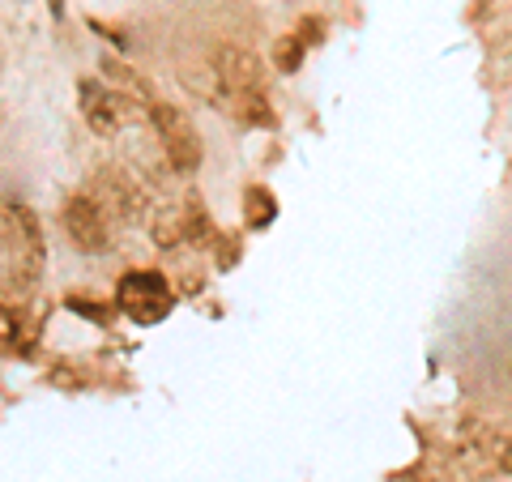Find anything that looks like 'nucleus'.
Instances as JSON below:
<instances>
[{
	"label": "nucleus",
	"instance_id": "1",
	"mask_svg": "<svg viewBox=\"0 0 512 482\" xmlns=\"http://www.w3.org/2000/svg\"><path fill=\"white\" fill-rule=\"evenodd\" d=\"M43 273V231L22 201H0V291L30 295Z\"/></svg>",
	"mask_w": 512,
	"mask_h": 482
},
{
	"label": "nucleus",
	"instance_id": "2",
	"mask_svg": "<svg viewBox=\"0 0 512 482\" xmlns=\"http://www.w3.org/2000/svg\"><path fill=\"white\" fill-rule=\"evenodd\" d=\"M210 77H214V90H210L214 107H227L231 116L248 120V124H274V116H269V107H265V64L252 52H244V47H222L214 56Z\"/></svg>",
	"mask_w": 512,
	"mask_h": 482
},
{
	"label": "nucleus",
	"instance_id": "3",
	"mask_svg": "<svg viewBox=\"0 0 512 482\" xmlns=\"http://www.w3.org/2000/svg\"><path fill=\"white\" fill-rule=\"evenodd\" d=\"M116 308L128 320H137V325H158V320L171 316L175 291L158 269H133V273H124L116 286Z\"/></svg>",
	"mask_w": 512,
	"mask_h": 482
},
{
	"label": "nucleus",
	"instance_id": "4",
	"mask_svg": "<svg viewBox=\"0 0 512 482\" xmlns=\"http://www.w3.org/2000/svg\"><path fill=\"white\" fill-rule=\"evenodd\" d=\"M150 124H154V133H158V146H163L167 154V163L175 171H184L192 175L201 167V133H197V124L188 120V111H180L175 103H163V99H154L150 103Z\"/></svg>",
	"mask_w": 512,
	"mask_h": 482
},
{
	"label": "nucleus",
	"instance_id": "5",
	"mask_svg": "<svg viewBox=\"0 0 512 482\" xmlns=\"http://www.w3.org/2000/svg\"><path fill=\"white\" fill-rule=\"evenodd\" d=\"M64 235H69L73 248L86 252V256H103V252H111V244H116V227H111L107 214L94 205L90 192H77V197L64 205Z\"/></svg>",
	"mask_w": 512,
	"mask_h": 482
},
{
	"label": "nucleus",
	"instance_id": "6",
	"mask_svg": "<svg viewBox=\"0 0 512 482\" xmlns=\"http://www.w3.org/2000/svg\"><path fill=\"white\" fill-rule=\"evenodd\" d=\"M82 192H90L94 205L107 214L111 227H128V222L137 218V210H141V197H137L133 180H128L124 171H116V167H103Z\"/></svg>",
	"mask_w": 512,
	"mask_h": 482
},
{
	"label": "nucleus",
	"instance_id": "7",
	"mask_svg": "<svg viewBox=\"0 0 512 482\" xmlns=\"http://www.w3.org/2000/svg\"><path fill=\"white\" fill-rule=\"evenodd\" d=\"M77 94H82V116H86V124L99 137L120 133V128L128 124V99H124V94L107 90L103 82H82V86H77Z\"/></svg>",
	"mask_w": 512,
	"mask_h": 482
},
{
	"label": "nucleus",
	"instance_id": "8",
	"mask_svg": "<svg viewBox=\"0 0 512 482\" xmlns=\"http://www.w3.org/2000/svg\"><path fill=\"white\" fill-rule=\"evenodd\" d=\"M274 218H278V197H274L269 188L252 184V188L244 192V222H248V231L274 227Z\"/></svg>",
	"mask_w": 512,
	"mask_h": 482
},
{
	"label": "nucleus",
	"instance_id": "9",
	"mask_svg": "<svg viewBox=\"0 0 512 482\" xmlns=\"http://www.w3.org/2000/svg\"><path fill=\"white\" fill-rule=\"evenodd\" d=\"M303 56H308V43H303L299 35H291V39L278 43V69H282V73H299V69H303Z\"/></svg>",
	"mask_w": 512,
	"mask_h": 482
},
{
	"label": "nucleus",
	"instance_id": "10",
	"mask_svg": "<svg viewBox=\"0 0 512 482\" xmlns=\"http://www.w3.org/2000/svg\"><path fill=\"white\" fill-rule=\"evenodd\" d=\"M64 308L77 312V316H86V320H94V325H107V312H99V303H94V299H64Z\"/></svg>",
	"mask_w": 512,
	"mask_h": 482
},
{
	"label": "nucleus",
	"instance_id": "11",
	"mask_svg": "<svg viewBox=\"0 0 512 482\" xmlns=\"http://www.w3.org/2000/svg\"><path fill=\"white\" fill-rule=\"evenodd\" d=\"M295 35L308 43V47H316V43H325V22H320V18H303Z\"/></svg>",
	"mask_w": 512,
	"mask_h": 482
},
{
	"label": "nucleus",
	"instance_id": "12",
	"mask_svg": "<svg viewBox=\"0 0 512 482\" xmlns=\"http://www.w3.org/2000/svg\"><path fill=\"white\" fill-rule=\"evenodd\" d=\"M47 9H52V18H56V22L64 18V0H47Z\"/></svg>",
	"mask_w": 512,
	"mask_h": 482
},
{
	"label": "nucleus",
	"instance_id": "13",
	"mask_svg": "<svg viewBox=\"0 0 512 482\" xmlns=\"http://www.w3.org/2000/svg\"><path fill=\"white\" fill-rule=\"evenodd\" d=\"M504 470H512V448H508V453H504Z\"/></svg>",
	"mask_w": 512,
	"mask_h": 482
}]
</instances>
